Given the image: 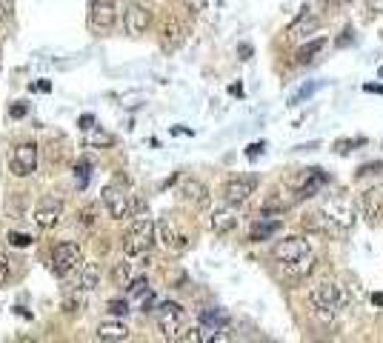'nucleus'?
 Returning <instances> with one entry per match:
<instances>
[{"label": "nucleus", "instance_id": "obj_1", "mask_svg": "<svg viewBox=\"0 0 383 343\" xmlns=\"http://www.w3.org/2000/svg\"><path fill=\"white\" fill-rule=\"evenodd\" d=\"M309 300H312L315 312H318L323 320H332V318L349 303V295H346V289H343L340 283H335V280H323V283H318L315 289H312Z\"/></svg>", "mask_w": 383, "mask_h": 343}, {"label": "nucleus", "instance_id": "obj_2", "mask_svg": "<svg viewBox=\"0 0 383 343\" xmlns=\"http://www.w3.org/2000/svg\"><path fill=\"white\" fill-rule=\"evenodd\" d=\"M158 240V223L149 218H138L123 235V255L126 258H143Z\"/></svg>", "mask_w": 383, "mask_h": 343}, {"label": "nucleus", "instance_id": "obj_3", "mask_svg": "<svg viewBox=\"0 0 383 343\" xmlns=\"http://www.w3.org/2000/svg\"><path fill=\"white\" fill-rule=\"evenodd\" d=\"M158 329L166 340H180L183 332L189 329V318H186V309L175 300H166L158 306Z\"/></svg>", "mask_w": 383, "mask_h": 343}, {"label": "nucleus", "instance_id": "obj_4", "mask_svg": "<svg viewBox=\"0 0 383 343\" xmlns=\"http://www.w3.org/2000/svg\"><path fill=\"white\" fill-rule=\"evenodd\" d=\"M323 215H327V220L332 223V229H335V235H343V232H349V229L355 226V220H358V209L346 200V198H329L327 203H323V209H320Z\"/></svg>", "mask_w": 383, "mask_h": 343}, {"label": "nucleus", "instance_id": "obj_5", "mask_svg": "<svg viewBox=\"0 0 383 343\" xmlns=\"http://www.w3.org/2000/svg\"><path fill=\"white\" fill-rule=\"evenodd\" d=\"M101 200H103V206H106V212H109L112 220H126V218H132V195L126 192L123 183H109V186H103Z\"/></svg>", "mask_w": 383, "mask_h": 343}, {"label": "nucleus", "instance_id": "obj_6", "mask_svg": "<svg viewBox=\"0 0 383 343\" xmlns=\"http://www.w3.org/2000/svg\"><path fill=\"white\" fill-rule=\"evenodd\" d=\"M86 21H89V29L94 34L112 32L114 23H118V6H114V0H92Z\"/></svg>", "mask_w": 383, "mask_h": 343}, {"label": "nucleus", "instance_id": "obj_7", "mask_svg": "<svg viewBox=\"0 0 383 343\" xmlns=\"http://www.w3.org/2000/svg\"><path fill=\"white\" fill-rule=\"evenodd\" d=\"M78 263H81V246L74 240H63L52 249V272L57 278H66L69 272H74Z\"/></svg>", "mask_w": 383, "mask_h": 343}, {"label": "nucleus", "instance_id": "obj_8", "mask_svg": "<svg viewBox=\"0 0 383 343\" xmlns=\"http://www.w3.org/2000/svg\"><path fill=\"white\" fill-rule=\"evenodd\" d=\"M9 169H12V175H17V178L32 175V172L37 169V143H21V146H14L12 158H9Z\"/></svg>", "mask_w": 383, "mask_h": 343}, {"label": "nucleus", "instance_id": "obj_9", "mask_svg": "<svg viewBox=\"0 0 383 343\" xmlns=\"http://www.w3.org/2000/svg\"><path fill=\"white\" fill-rule=\"evenodd\" d=\"M318 29H320V14H315L309 6H303L298 17L289 23V29H286V37L289 41H303V37H312Z\"/></svg>", "mask_w": 383, "mask_h": 343}, {"label": "nucleus", "instance_id": "obj_10", "mask_svg": "<svg viewBox=\"0 0 383 343\" xmlns=\"http://www.w3.org/2000/svg\"><path fill=\"white\" fill-rule=\"evenodd\" d=\"M309 255V240L300 238V235H286L283 240H278L272 246V258L286 263V260H295V258H303Z\"/></svg>", "mask_w": 383, "mask_h": 343}, {"label": "nucleus", "instance_id": "obj_11", "mask_svg": "<svg viewBox=\"0 0 383 343\" xmlns=\"http://www.w3.org/2000/svg\"><path fill=\"white\" fill-rule=\"evenodd\" d=\"M255 189H258V178H232L223 186V200L232 206H243L255 195Z\"/></svg>", "mask_w": 383, "mask_h": 343}, {"label": "nucleus", "instance_id": "obj_12", "mask_svg": "<svg viewBox=\"0 0 383 343\" xmlns=\"http://www.w3.org/2000/svg\"><path fill=\"white\" fill-rule=\"evenodd\" d=\"M63 218V200L61 198H43L34 209V223L41 229H54Z\"/></svg>", "mask_w": 383, "mask_h": 343}, {"label": "nucleus", "instance_id": "obj_13", "mask_svg": "<svg viewBox=\"0 0 383 343\" xmlns=\"http://www.w3.org/2000/svg\"><path fill=\"white\" fill-rule=\"evenodd\" d=\"M149 23H152V12H149L146 6H141V3H132V6L123 12V29H126V34H132V37L143 34V32L149 29Z\"/></svg>", "mask_w": 383, "mask_h": 343}, {"label": "nucleus", "instance_id": "obj_14", "mask_svg": "<svg viewBox=\"0 0 383 343\" xmlns=\"http://www.w3.org/2000/svg\"><path fill=\"white\" fill-rule=\"evenodd\" d=\"M360 215L369 223H377V218L383 215V189L380 186H369L366 192L360 195Z\"/></svg>", "mask_w": 383, "mask_h": 343}, {"label": "nucleus", "instance_id": "obj_15", "mask_svg": "<svg viewBox=\"0 0 383 343\" xmlns=\"http://www.w3.org/2000/svg\"><path fill=\"white\" fill-rule=\"evenodd\" d=\"M209 226H212V232L215 235H229L232 229L238 226V212H235V206L232 203H226L220 209H215L212 212V220H209Z\"/></svg>", "mask_w": 383, "mask_h": 343}, {"label": "nucleus", "instance_id": "obj_16", "mask_svg": "<svg viewBox=\"0 0 383 343\" xmlns=\"http://www.w3.org/2000/svg\"><path fill=\"white\" fill-rule=\"evenodd\" d=\"M186 203H192V206H198V209H203V206H209V189H206V183H200V180H183L180 183V192H178Z\"/></svg>", "mask_w": 383, "mask_h": 343}, {"label": "nucleus", "instance_id": "obj_17", "mask_svg": "<svg viewBox=\"0 0 383 343\" xmlns=\"http://www.w3.org/2000/svg\"><path fill=\"white\" fill-rule=\"evenodd\" d=\"M183 41H186V29L180 26V21L169 17V21L163 23V29H161V43H163V49L166 52H175Z\"/></svg>", "mask_w": 383, "mask_h": 343}, {"label": "nucleus", "instance_id": "obj_18", "mask_svg": "<svg viewBox=\"0 0 383 343\" xmlns=\"http://www.w3.org/2000/svg\"><path fill=\"white\" fill-rule=\"evenodd\" d=\"M94 335H98V340H106V343H121V340H129V326L123 320L112 318V320H103Z\"/></svg>", "mask_w": 383, "mask_h": 343}, {"label": "nucleus", "instance_id": "obj_19", "mask_svg": "<svg viewBox=\"0 0 383 343\" xmlns=\"http://www.w3.org/2000/svg\"><path fill=\"white\" fill-rule=\"evenodd\" d=\"M280 269H283V275H286V278L300 280V278H306V275H309V272L315 269V255L309 252V255H303V258L286 260V263H280Z\"/></svg>", "mask_w": 383, "mask_h": 343}, {"label": "nucleus", "instance_id": "obj_20", "mask_svg": "<svg viewBox=\"0 0 383 343\" xmlns=\"http://www.w3.org/2000/svg\"><path fill=\"white\" fill-rule=\"evenodd\" d=\"M329 178L323 175V169H306V180H303V186L295 192V200H303V198H312V195H318L320 192V186L327 183Z\"/></svg>", "mask_w": 383, "mask_h": 343}, {"label": "nucleus", "instance_id": "obj_21", "mask_svg": "<svg viewBox=\"0 0 383 343\" xmlns=\"http://www.w3.org/2000/svg\"><path fill=\"white\" fill-rule=\"evenodd\" d=\"M98 283H101V269H98V263H83V266H78V280H74V289L92 292Z\"/></svg>", "mask_w": 383, "mask_h": 343}, {"label": "nucleus", "instance_id": "obj_22", "mask_svg": "<svg viewBox=\"0 0 383 343\" xmlns=\"http://www.w3.org/2000/svg\"><path fill=\"white\" fill-rule=\"evenodd\" d=\"M158 238H161V243L163 246H169V249H186V238L183 235H178V229L172 226L169 220H161L158 223Z\"/></svg>", "mask_w": 383, "mask_h": 343}, {"label": "nucleus", "instance_id": "obj_23", "mask_svg": "<svg viewBox=\"0 0 383 343\" xmlns=\"http://www.w3.org/2000/svg\"><path fill=\"white\" fill-rule=\"evenodd\" d=\"M278 229H280V220H258V223L252 226V232H249V240H252V243H260V240H266V238H272Z\"/></svg>", "mask_w": 383, "mask_h": 343}, {"label": "nucleus", "instance_id": "obj_24", "mask_svg": "<svg viewBox=\"0 0 383 343\" xmlns=\"http://www.w3.org/2000/svg\"><path fill=\"white\" fill-rule=\"evenodd\" d=\"M303 226L309 229V232H323V235H335V229H332V223L327 220V215L323 212H309L303 218Z\"/></svg>", "mask_w": 383, "mask_h": 343}, {"label": "nucleus", "instance_id": "obj_25", "mask_svg": "<svg viewBox=\"0 0 383 343\" xmlns=\"http://www.w3.org/2000/svg\"><path fill=\"white\" fill-rule=\"evenodd\" d=\"M323 46H327V37H315V41H309V43H303L300 49H298V54H295V61L298 63H309L312 61V57L323 49Z\"/></svg>", "mask_w": 383, "mask_h": 343}, {"label": "nucleus", "instance_id": "obj_26", "mask_svg": "<svg viewBox=\"0 0 383 343\" xmlns=\"http://www.w3.org/2000/svg\"><path fill=\"white\" fill-rule=\"evenodd\" d=\"M83 303H86V292L83 289H72V295H66V300H63V309L69 315H74V312L83 309Z\"/></svg>", "mask_w": 383, "mask_h": 343}, {"label": "nucleus", "instance_id": "obj_27", "mask_svg": "<svg viewBox=\"0 0 383 343\" xmlns=\"http://www.w3.org/2000/svg\"><path fill=\"white\" fill-rule=\"evenodd\" d=\"M129 278H132V263H126V260L114 263V269H112V280H114V286H126Z\"/></svg>", "mask_w": 383, "mask_h": 343}, {"label": "nucleus", "instance_id": "obj_28", "mask_svg": "<svg viewBox=\"0 0 383 343\" xmlns=\"http://www.w3.org/2000/svg\"><path fill=\"white\" fill-rule=\"evenodd\" d=\"M126 292H129V298H141V295H146L149 292V280L141 275V278H132L129 283H126Z\"/></svg>", "mask_w": 383, "mask_h": 343}, {"label": "nucleus", "instance_id": "obj_29", "mask_svg": "<svg viewBox=\"0 0 383 343\" xmlns=\"http://www.w3.org/2000/svg\"><path fill=\"white\" fill-rule=\"evenodd\" d=\"M106 312H109L112 318H126V315H129V300H126V298L109 300V303H106Z\"/></svg>", "mask_w": 383, "mask_h": 343}, {"label": "nucleus", "instance_id": "obj_30", "mask_svg": "<svg viewBox=\"0 0 383 343\" xmlns=\"http://www.w3.org/2000/svg\"><path fill=\"white\" fill-rule=\"evenodd\" d=\"M363 143H366V141H363V138H346V141H335V152H338V155H346V152H352V149H358V146H363Z\"/></svg>", "mask_w": 383, "mask_h": 343}, {"label": "nucleus", "instance_id": "obj_31", "mask_svg": "<svg viewBox=\"0 0 383 343\" xmlns=\"http://www.w3.org/2000/svg\"><path fill=\"white\" fill-rule=\"evenodd\" d=\"M318 86L320 83H306V86H300L295 94H292V101H289V106H298L300 101H306V98H312V94L318 92Z\"/></svg>", "mask_w": 383, "mask_h": 343}, {"label": "nucleus", "instance_id": "obj_32", "mask_svg": "<svg viewBox=\"0 0 383 343\" xmlns=\"http://www.w3.org/2000/svg\"><path fill=\"white\" fill-rule=\"evenodd\" d=\"M86 143L89 146H112L114 135H109V132H92V135H86Z\"/></svg>", "mask_w": 383, "mask_h": 343}, {"label": "nucleus", "instance_id": "obj_33", "mask_svg": "<svg viewBox=\"0 0 383 343\" xmlns=\"http://www.w3.org/2000/svg\"><path fill=\"white\" fill-rule=\"evenodd\" d=\"M89 175H92V160H81L78 166H74V180H78V186H81V189L86 186Z\"/></svg>", "mask_w": 383, "mask_h": 343}, {"label": "nucleus", "instance_id": "obj_34", "mask_svg": "<svg viewBox=\"0 0 383 343\" xmlns=\"http://www.w3.org/2000/svg\"><path fill=\"white\" fill-rule=\"evenodd\" d=\"M6 240L12 243V246H17V249H26V246H32V235H23V232H9L6 235Z\"/></svg>", "mask_w": 383, "mask_h": 343}, {"label": "nucleus", "instance_id": "obj_35", "mask_svg": "<svg viewBox=\"0 0 383 343\" xmlns=\"http://www.w3.org/2000/svg\"><path fill=\"white\" fill-rule=\"evenodd\" d=\"M183 3H186V9H189L192 14H200V12H206L209 0H183Z\"/></svg>", "mask_w": 383, "mask_h": 343}, {"label": "nucleus", "instance_id": "obj_36", "mask_svg": "<svg viewBox=\"0 0 383 343\" xmlns=\"http://www.w3.org/2000/svg\"><path fill=\"white\" fill-rule=\"evenodd\" d=\"M375 172H383V163H366L358 169V178H366V175H375Z\"/></svg>", "mask_w": 383, "mask_h": 343}, {"label": "nucleus", "instance_id": "obj_37", "mask_svg": "<svg viewBox=\"0 0 383 343\" xmlns=\"http://www.w3.org/2000/svg\"><path fill=\"white\" fill-rule=\"evenodd\" d=\"M9 275H12L9 258H3V255H0V283H6V280H9Z\"/></svg>", "mask_w": 383, "mask_h": 343}, {"label": "nucleus", "instance_id": "obj_38", "mask_svg": "<svg viewBox=\"0 0 383 343\" xmlns=\"http://www.w3.org/2000/svg\"><path fill=\"white\" fill-rule=\"evenodd\" d=\"M352 0H320V6H327L329 12H335V9H340V6H349Z\"/></svg>", "mask_w": 383, "mask_h": 343}, {"label": "nucleus", "instance_id": "obj_39", "mask_svg": "<svg viewBox=\"0 0 383 343\" xmlns=\"http://www.w3.org/2000/svg\"><path fill=\"white\" fill-rule=\"evenodd\" d=\"M9 12H12V0H0V23H6Z\"/></svg>", "mask_w": 383, "mask_h": 343}, {"label": "nucleus", "instance_id": "obj_40", "mask_svg": "<svg viewBox=\"0 0 383 343\" xmlns=\"http://www.w3.org/2000/svg\"><path fill=\"white\" fill-rule=\"evenodd\" d=\"M26 112H29V106H26V103H14V106L9 109V114H12V118H23Z\"/></svg>", "mask_w": 383, "mask_h": 343}, {"label": "nucleus", "instance_id": "obj_41", "mask_svg": "<svg viewBox=\"0 0 383 343\" xmlns=\"http://www.w3.org/2000/svg\"><path fill=\"white\" fill-rule=\"evenodd\" d=\"M366 6H369V12L383 14V0H366Z\"/></svg>", "mask_w": 383, "mask_h": 343}, {"label": "nucleus", "instance_id": "obj_42", "mask_svg": "<svg viewBox=\"0 0 383 343\" xmlns=\"http://www.w3.org/2000/svg\"><path fill=\"white\" fill-rule=\"evenodd\" d=\"M78 123H81V129H86V132H89V129H92V123H94V114H81V121H78Z\"/></svg>", "mask_w": 383, "mask_h": 343}, {"label": "nucleus", "instance_id": "obj_43", "mask_svg": "<svg viewBox=\"0 0 383 343\" xmlns=\"http://www.w3.org/2000/svg\"><path fill=\"white\" fill-rule=\"evenodd\" d=\"M260 152H263V143H252V146L246 149V155H249V158H258Z\"/></svg>", "mask_w": 383, "mask_h": 343}, {"label": "nucleus", "instance_id": "obj_44", "mask_svg": "<svg viewBox=\"0 0 383 343\" xmlns=\"http://www.w3.org/2000/svg\"><path fill=\"white\" fill-rule=\"evenodd\" d=\"M240 57H243V61H249V57H252V46H249V43H240Z\"/></svg>", "mask_w": 383, "mask_h": 343}, {"label": "nucleus", "instance_id": "obj_45", "mask_svg": "<svg viewBox=\"0 0 383 343\" xmlns=\"http://www.w3.org/2000/svg\"><path fill=\"white\" fill-rule=\"evenodd\" d=\"M372 303H375V306H383V295H380V292L372 295Z\"/></svg>", "mask_w": 383, "mask_h": 343}, {"label": "nucleus", "instance_id": "obj_46", "mask_svg": "<svg viewBox=\"0 0 383 343\" xmlns=\"http://www.w3.org/2000/svg\"><path fill=\"white\" fill-rule=\"evenodd\" d=\"M34 89H41V92H49V89H52V86H49V81H41V83H37V86H34Z\"/></svg>", "mask_w": 383, "mask_h": 343}, {"label": "nucleus", "instance_id": "obj_47", "mask_svg": "<svg viewBox=\"0 0 383 343\" xmlns=\"http://www.w3.org/2000/svg\"><path fill=\"white\" fill-rule=\"evenodd\" d=\"M366 92H380V94H383V86H372V83H369V86H366Z\"/></svg>", "mask_w": 383, "mask_h": 343}]
</instances>
